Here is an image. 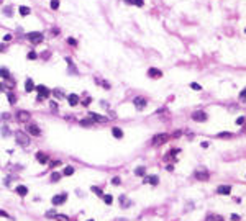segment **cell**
Returning <instances> with one entry per match:
<instances>
[{"instance_id": "obj_16", "label": "cell", "mask_w": 246, "mask_h": 221, "mask_svg": "<svg viewBox=\"0 0 246 221\" xmlns=\"http://www.w3.org/2000/svg\"><path fill=\"white\" fill-rule=\"evenodd\" d=\"M7 100L10 105H15L16 102H18V95H16L13 90H7Z\"/></svg>"}, {"instance_id": "obj_14", "label": "cell", "mask_w": 246, "mask_h": 221, "mask_svg": "<svg viewBox=\"0 0 246 221\" xmlns=\"http://www.w3.org/2000/svg\"><path fill=\"white\" fill-rule=\"evenodd\" d=\"M144 183H149V185H153V187H156L159 183V177L158 175H144V180H143Z\"/></svg>"}, {"instance_id": "obj_51", "label": "cell", "mask_w": 246, "mask_h": 221, "mask_svg": "<svg viewBox=\"0 0 246 221\" xmlns=\"http://www.w3.org/2000/svg\"><path fill=\"white\" fill-rule=\"evenodd\" d=\"M245 116H240V118H236V125H243V123H245Z\"/></svg>"}, {"instance_id": "obj_32", "label": "cell", "mask_w": 246, "mask_h": 221, "mask_svg": "<svg viewBox=\"0 0 246 221\" xmlns=\"http://www.w3.org/2000/svg\"><path fill=\"white\" fill-rule=\"evenodd\" d=\"M102 200H104V203H107V205H112V203H113V197H112L110 193H104Z\"/></svg>"}, {"instance_id": "obj_19", "label": "cell", "mask_w": 246, "mask_h": 221, "mask_svg": "<svg viewBox=\"0 0 246 221\" xmlns=\"http://www.w3.org/2000/svg\"><path fill=\"white\" fill-rule=\"evenodd\" d=\"M217 193L218 195H230L231 187L230 185H218V187H217Z\"/></svg>"}, {"instance_id": "obj_5", "label": "cell", "mask_w": 246, "mask_h": 221, "mask_svg": "<svg viewBox=\"0 0 246 221\" xmlns=\"http://www.w3.org/2000/svg\"><path fill=\"white\" fill-rule=\"evenodd\" d=\"M67 197H69V195L66 193V192L58 193V195H54L53 198H51V203H53L54 208H56V206H59V205H64V203L67 202Z\"/></svg>"}, {"instance_id": "obj_23", "label": "cell", "mask_w": 246, "mask_h": 221, "mask_svg": "<svg viewBox=\"0 0 246 221\" xmlns=\"http://www.w3.org/2000/svg\"><path fill=\"white\" fill-rule=\"evenodd\" d=\"M0 79H4V80L12 79V74H10V71L7 67H0Z\"/></svg>"}, {"instance_id": "obj_42", "label": "cell", "mask_w": 246, "mask_h": 221, "mask_svg": "<svg viewBox=\"0 0 246 221\" xmlns=\"http://www.w3.org/2000/svg\"><path fill=\"white\" fill-rule=\"evenodd\" d=\"M120 183H122V179H120V177H113V179H112V185H115V187H118Z\"/></svg>"}, {"instance_id": "obj_57", "label": "cell", "mask_w": 246, "mask_h": 221, "mask_svg": "<svg viewBox=\"0 0 246 221\" xmlns=\"http://www.w3.org/2000/svg\"><path fill=\"white\" fill-rule=\"evenodd\" d=\"M172 136H174V138H179V136H181V131H176V133H174Z\"/></svg>"}, {"instance_id": "obj_45", "label": "cell", "mask_w": 246, "mask_h": 221, "mask_svg": "<svg viewBox=\"0 0 246 221\" xmlns=\"http://www.w3.org/2000/svg\"><path fill=\"white\" fill-rule=\"evenodd\" d=\"M2 136H10V130H8V126H4V128H2Z\"/></svg>"}, {"instance_id": "obj_46", "label": "cell", "mask_w": 246, "mask_h": 221, "mask_svg": "<svg viewBox=\"0 0 246 221\" xmlns=\"http://www.w3.org/2000/svg\"><path fill=\"white\" fill-rule=\"evenodd\" d=\"M67 44H71V46L76 48V46H77V39L76 38H67Z\"/></svg>"}, {"instance_id": "obj_47", "label": "cell", "mask_w": 246, "mask_h": 221, "mask_svg": "<svg viewBox=\"0 0 246 221\" xmlns=\"http://www.w3.org/2000/svg\"><path fill=\"white\" fill-rule=\"evenodd\" d=\"M217 136H218V138H231V133H228V131H223V133H218Z\"/></svg>"}, {"instance_id": "obj_30", "label": "cell", "mask_w": 246, "mask_h": 221, "mask_svg": "<svg viewBox=\"0 0 246 221\" xmlns=\"http://www.w3.org/2000/svg\"><path fill=\"white\" fill-rule=\"evenodd\" d=\"M51 93H53L54 97L58 100H61V98H64V92L61 90V88H54V90H51Z\"/></svg>"}, {"instance_id": "obj_38", "label": "cell", "mask_w": 246, "mask_h": 221, "mask_svg": "<svg viewBox=\"0 0 246 221\" xmlns=\"http://www.w3.org/2000/svg\"><path fill=\"white\" fill-rule=\"evenodd\" d=\"M81 103H82V107H89V105L92 103V98H90V97H85L84 100H81Z\"/></svg>"}, {"instance_id": "obj_25", "label": "cell", "mask_w": 246, "mask_h": 221, "mask_svg": "<svg viewBox=\"0 0 246 221\" xmlns=\"http://www.w3.org/2000/svg\"><path fill=\"white\" fill-rule=\"evenodd\" d=\"M79 125H81V126H84V128H92V126L95 125V123H94L92 120H90V118L87 116V118H82L81 121H79Z\"/></svg>"}, {"instance_id": "obj_7", "label": "cell", "mask_w": 246, "mask_h": 221, "mask_svg": "<svg viewBox=\"0 0 246 221\" xmlns=\"http://www.w3.org/2000/svg\"><path fill=\"white\" fill-rule=\"evenodd\" d=\"M35 90L38 92V95H39V97H43L44 100H46V98H49V95H51V90L46 87V85H36V87H35Z\"/></svg>"}, {"instance_id": "obj_20", "label": "cell", "mask_w": 246, "mask_h": 221, "mask_svg": "<svg viewBox=\"0 0 246 221\" xmlns=\"http://www.w3.org/2000/svg\"><path fill=\"white\" fill-rule=\"evenodd\" d=\"M35 82H33V79H30V77H28L26 80H25V92H26V93H30V92H33L35 90Z\"/></svg>"}, {"instance_id": "obj_8", "label": "cell", "mask_w": 246, "mask_h": 221, "mask_svg": "<svg viewBox=\"0 0 246 221\" xmlns=\"http://www.w3.org/2000/svg\"><path fill=\"white\" fill-rule=\"evenodd\" d=\"M207 113L205 111H202V110H197V111H194L192 113V120L194 121H199V123H204V121H207Z\"/></svg>"}, {"instance_id": "obj_36", "label": "cell", "mask_w": 246, "mask_h": 221, "mask_svg": "<svg viewBox=\"0 0 246 221\" xmlns=\"http://www.w3.org/2000/svg\"><path fill=\"white\" fill-rule=\"evenodd\" d=\"M4 13L7 16H13V8L10 7V5H8V7H4Z\"/></svg>"}, {"instance_id": "obj_61", "label": "cell", "mask_w": 246, "mask_h": 221, "mask_svg": "<svg viewBox=\"0 0 246 221\" xmlns=\"http://www.w3.org/2000/svg\"><path fill=\"white\" fill-rule=\"evenodd\" d=\"M245 33H246V30H245Z\"/></svg>"}, {"instance_id": "obj_33", "label": "cell", "mask_w": 246, "mask_h": 221, "mask_svg": "<svg viewBox=\"0 0 246 221\" xmlns=\"http://www.w3.org/2000/svg\"><path fill=\"white\" fill-rule=\"evenodd\" d=\"M61 177H62V174H59V172H53V174H51V182H59V180H61Z\"/></svg>"}, {"instance_id": "obj_21", "label": "cell", "mask_w": 246, "mask_h": 221, "mask_svg": "<svg viewBox=\"0 0 246 221\" xmlns=\"http://www.w3.org/2000/svg\"><path fill=\"white\" fill-rule=\"evenodd\" d=\"M66 62H67V66H69L67 72H71V74H74V76H77V74H79V71L76 69V66H74L72 59H71V57H66Z\"/></svg>"}, {"instance_id": "obj_41", "label": "cell", "mask_w": 246, "mask_h": 221, "mask_svg": "<svg viewBox=\"0 0 246 221\" xmlns=\"http://www.w3.org/2000/svg\"><path fill=\"white\" fill-rule=\"evenodd\" d=\"M100 85H102V87L105 88V90H110V82H107V80H100Z\"/></svg>"}, {"instance_id": "obj_52", "label": "cell", "mask_w": 246, "mask_h": 221, "mask_svg": "<svg viewBox=\"0 0 246 221\" xmlns=\"http://www.w3.org/2000/svg\"><path fill=\"white\" fill-rule=\"evenodd\" d=\"M4 41H5V43L12 41V34H5V36H4Z\"/></svg>"}, {"instance_id": "obj_27", "label": "cell", "mask_w": 246, "mask_h": 221, "mask_svg": "<svg viewBox=\"0 0 246 221\" xmlns=\"http://www.w3.org/2000/svg\"><path fill=\"white\" fill-rule=\"evenodd\" d=\"M135 175L136 177H144L146 175V167L144 165H139V167L135 169Z\"/></svg>"}, {"instance_id": "obj_26", "label": "cell", "mask_w": 246, "mask_h": 221, "mask_svg": "<svg viewBox=\"0 0 246 221\" xmlns=\"http://www.w3.org/2000/svg\"><path fill=\"white\" fill-rule=\"evenodd\" d=\"M76 172V169L72 167V165H66L64 169H62V175H66V177H71Z\"/></svg>"}, {"instance_id": "obj_40", "label": "cell", "mask_w": 246, "mask_h": 221, "mask_svg": "<svg viewBox=\"0 0 246 221\" xmlns=\"http://www.w3.org/2000/svg\"><path fill=\"white\" fill-rule=\"evenodd\" d=\"M49 107H51V110H53V111H58V110H59V105H58V102H53V100H51V102H49Z\"/></svg>"}, {"instance_id": "obj_54", "label": "cell", "mask_w": 246, "mask_h": 221, "mask_svg": "<svg viewBox=\"0 0 246 221\" xmlns=\"http://www.w3.org/2000/svg\"><path fill=\"white\" fill-rule=\"evenodd\" d=\"M231 220H233V221H240L241 218H240L238 215H235V213H233V215H231Z\"/></svg>"}, {"instance_id": "obj_3", "label": "cell", "mask_w": 246, "mask_h": 221, "mask_svg": "<svg viewBox=\"0 0 246 221\" xmlns=\"http://www.w3.org/2000/svg\"><path fill=\"white\" fill-rule=\"evenodd\" d=\"M15 120L18 123H30L31 113H30V111H26V110H18L15 113Z\"/></svg>"}, {"instance_id": "obj_9", "label": "cell", "mask_w": 246, "mask_h": 221, "mask_svg": "<svg viewBox=\"0 0 246 221\" xmlns=\"http://www.w3.org/2000/svg\"><path fill=\"white\" fill-rule=\"evenodd\" d=\"M169 139V136L166 133H161V134H156V136L153 138V146H161V144H164L166 141Z\"/></svg>"}, {"instance_id": "obj_28", "label": "cell", "mask_w": 246, "mask_h": 221, "mask_svg": "<svg viewBox=\"0 0 246 221\" xmlns=\"http://www.w3.org/2000/svg\"><path fill=\"white\" fill-rule=\"evenodd\" d=\"M56 215H58L56 208H51V210H46V211H44V216L49 218V220H56Z\"/></svg>"}, {"instance_id": "obj_55", "label": "cell", "mask_w": 246, "mask_h": 221, "mask_svg": "<svg viewBox=\"0 0 246 221\" xmlns=\"http://www.w3.org/2000/svg\"><path fill=\"white\" fill-rule=\"evenodd\" d=\"M5 51H7V46L0 43V53H5Z\"/></svg>"}, {"instance_id": "obj_2", "label": "cell", "mask_w": 246, "mask_h": 221, "mask_svg": "<svg viewBox=\"0 0 246 221\" xmlns=\"http://www.w3.org/2000/svg\"><path fill=\"white\" fill-rule=\"evenodd\" d=\"M25 38H26L31 44H39V43L44 41V34H43L41 31H30V33H26Z\"/></svg>"}, {"instance_id": "obj_48", "label": "cell", "mask_w": 246, "mask_h": 221, "mask_svg": "<svg viewBox=\"0 0 246 221\" xmlns=\"http://www.w3.org/2000/svg\"><path fill=\"white\" fill-rule=\"evenodd\" d=\"M0 118H2V120H5V121H8V120L12 118V116H10V113H7V111H5V113H2V115H0Z\"/></svg>"}, {"instance_id": "obj_18", "label": "cell", "mask_w": 246, "mask_h": 221, "mask_svg": "<svg viewBox=\"0 0 246 221\" xmlns=\"http://www.w3.org/2000/svg\"><path fill=\"white\" fill-rule=\"evenodd\" d=\"M118 202H120V205H122L123 208H130V206L133 205V202H131L130 198H127V195H120Z\"/></svg>"}, {"instance_id": "obj_58", "label": "cell", "mask_w": 246, "mask_h": 221, "mask_svg": "<svg viewBox=\"0 0 246 221\" xmlns=\"http://www.w3.org/2000/svg\"><path fill=\"white\" fill-rule=\"evenodd\" d=\"M87 221H95V220H87Z\"/></svg>"}, {"instance_id": "obj_37", "label": "cell", "mask_w": 246, "mask_h": 221, "mask_svg": "<svg viewBox=\"0 0 246 221\" xmlns=\"http://www.w3.org/2000/svg\"><path fill=\"white\" fill-rule=\"evenodd\" d=\"M0 218H7V220H12L13 221V216H12V215H8L5 210H0Z\"/></svg>"}, {"instance_id": "obj_17", "label": "cell", "mask_w": 246, "mask_h": 221, "mask_svg": "<svg viewBox=\"0 0 246 221\" xmlns=\"http://www.w3.org/2000/svg\"><path fill=\"white\" fill-rule=\"evenodd\" d=\"M15 193H18L20 197H26V195L30 193V190H28L26 185H16V187H15Z\"/></svg>"}, {"instance_id": "obj_44", "label": "cell", "mask_w": 246, "mask_h": 221, "mask_svg": "<svg viewBox=\"0 0 246 221\" xmlns=\"http://www.w3.org/2000/svg\"><path fill=\"white\" fill-rule=\"evenodd\" d=\"M56 220H58V221H69V218H67V216H66V215H56Z\"/></svg>"}, {"instance_id": "obj_29", "label": "cell", "mask_w": 246, "mask_h": 221, "mask_svg": "<svg viewBox=\"0 0 246 221\" xmlns=\"http://www.w3.org/2000/svg\"><path fill=\"white\" fill-rule=\"evenodd\" d=\"M127 5H136V7H143L144 5V0H125Z\"/></svg>"}, {"instance_id": "obj_35", "label": "cell", "mask_w": 246, "mask_h": 221, "mask_svg": "<svg viewBox=\"0 0 246 221\" xmlns=\"http://www.w3.org/2000/svg\"><path fill=\"white\" fill-rule=\"evenodd\" d=\"M48 164H49V167H51V169H56L58 165H61L62 162H61L59 159H56V160H51V159H49V162H48Z\"/></svg>"}, {"instance_id": "obj_53", "label": "cell", "mask_w": 246, "mask_h": 221, "mask_svg": "<svg viewBox=\"0 0 246 221\" xmlns=\"http://www.w3.org/2000/svg\"><path fill=\"white\" fill-rule=\"evenodd\" d=\"M240 98H241V100H246V88L241 92V93H240Z\"/></svg>"}, {"instance_id": "obj_10", "label": "cell", "mask_w": 246, "mask_h": 221, "mask_svg": "<svg viewBox=\"0 0 246 221\" xmlns=\"http://www.w3.org/2000/svg\"><path fill=\"white\" fill-rule=\"evenodd\" d=\"M35 157H36V160H38V164H41V165H46L48 162H49V156H48L46 153H43V151H38V153L35 154Z\"/></svg>"}, {"instance_id": "obj_24", "label": "cell", "mask_w": 246, "mask_h": 221, "mask_svg": "<svg viewBox=\"0 0 246 221\" xmlns=\"http://www.w3.org/2000/svg\"><path fill=\"white\" fill-rule=\"evenodd\" d=\"M112 134H113V138H117V139H122L123 138V130L118 128V126H113V128H112Z\"/></svg>"}, {"instance_id": "obj_4", "label": "cell", "mask_w": 246, "mask_h": 221, "mask_svg": "<svg viewBox=\"0 0 246 221\" xmlns=\"http://www.w3.org/2000/svg\"><path fill=\"white\" fill-rule=\"evenodd\" d=\"M26 131L30 136H36V138H39L43 134V131H41V128H39L38 125H35V123H26Z\"/></svg>"}, {"instance_id": "obj_39", "label": "cell", "mask_w": 246, "mask_h": 221, "mask_svg": "<svg viewBox=\"0 0 246 221\" xmlns=\"http://www.w3.org/2000/svg\"><path fill=\"white\" fill-rule=\"evenodd\" d=\"M207 221H223V218L217 216V215H210V216H207Z\"/></svg>"}, {"instance_id": "obj_43", "label": "cell", "mask_w": 246, "mask_h": 221, "mask_svg": "<svg viewBox=\"0 0 246 221\" xmlns=\"http://www.w3.org/2000/svg\"><path fill=\"white\" fill-rule=\"evenodd\" d=\"M51 8H53V10H58L59 8V0H51Z\"/></svg>"}, {"instance_id": "obj_31", "label": "cell", "mask_w": 246, "mask_h": 221, "mask_svg": "<svg viewBox=\"0 0 246 221\" xmlns=\"http://www.w3.org/2000/svg\"><path fill=\"white\" fill-rule=\"evenodd\" d=\"M90 192H94V193H95L97 197H100V198L104 197V190H102L100 187H95V185H92V187H90Z\"/></svg>"}, {"instance_id": "obj_60", "label": "cell", "mask_w": 246, "mask_h": 221, "mask_svg": "<svg viewBox=\"0 0 246 221\" xmlns=\"http://www.w3.org/2000/svg\"><path fill=\"white\" fill-rule=\"evenodd\" d=\"M245 130H246V126H245Z\"/></svg>"}, {"instance_id": "obj_11", "label": "cell", "mask_w": 246, "mask_h": 221, "mask_svg": "<svg viewBox=\"0 0 246 221\" xmlns=\"http://www.w3.org/2000/svg\"><path fill=\"white\" fill-rule=\"evenodd\" d=\"M133 105H135L138 110H143V108L148 105V100L144 98V97H135V98H133Z\"/></svg>"}, {"instance_id": "obj_12", "label": "cell", "mask_w": 246, "mask_h": 221, "mask_svg": "<svg viewBox=\"0 0 246 221\" xmlns=\"http://www.w3.org/2000/svg\"><path fill=\"white\" fill-rule=\"evenodd\" d=\"M195 179L202 180V182H207V180L210 179V174H208V170H205V169H200V170H195Z\"/></svg>"}, {"instance_id": "obj_22", "label": "cell", "mask_w": 246, "mask_h": 221, "mask_svg": "<svg viewBox=\"0 0 246 221\" xmlns=\"http://www.w3.org/2000/svg\"><path fill=\"white\" fill-rule=\"evenodd\" d=\"M18 13H20V16H28V15H31V8L26 7V5H20Z\"/></svg>"}, {"instance_id": "obj_1", "label": "cell", "mask_w": 246, "mask_h": 221, "mask_svg": "<svg viewBox=\"0 0 246 221\" xmlns=\"http://www.w3.org/2000/svg\"><path fill=\"white\" fill-rule=\"evenodd\" d=\"M15 141H16V144L21 146V148H28V146L31 144V138L26 131L18 130V131H15Z\"/></svg>"}, {"instance_id": "obj_56", "label": "cell", "mask_w": 246, "mask_h": 221, "mask_svg": "<svg viewBox=\"0 0 246 221\" xmlns=\"http://www.w3.org/2000/svg\"><path fill=\"white\" fill-rule=\"evenodd\" d=\"M4 90H5V85L4 82H0V93H4Z\"/></svg>"}, {"instance_id": "obj_34", "label": "cell", "mask_w": 246, "mask_h": 221, "mask_svg": "<svg viewBox=\"0 0 246 221\" xmlns=\"http://www.w3.org/2000/svg\"><path fill=\"white\" fill-rule=\"evenodd\" d=\"M26 59H28V61H35V59H38V54H36L35 51H28Z\"/></svg>"}, {"instance_id": "obj_6", "label": "cell", "mask_w": 246, "mask_h": 221, "mask_svg": "<svg viewBox=\"0 0 246 221\" xmlns=\"http://www.w3.org/2000/svg\"><path fill=\"white\" fill-rule=\"evenodd\" d=\"M87 116H89L90 120H92L94 123H107V121H108V116L99 115V113H95V111H89V113H87Z\"/></svg>"}, {"instance_id": "obj_49", "label": "cell", "mask_w": 246, "mask_h": 221, "mask_svg": "<svg viewBox=\"0 0 246 221\" xmlns=\"http://www.w3.org/2000/svg\"><path fill=\"white\" fill-rule=\"evenodd\" d=\"M59 33H61V30H59V28H56V26H54L53 30H51V34H53V36H58Z\"/></svg>"}, {"instance_id": "obj_13", "label": "cell", "mask_w": 246, "mask_h": 221, "mask_svg": "<svg viewBox=\"0 0 246 221\" xmlns=\"http://www.w3.org/2000/svg\"><path fill=\"white\" fill-rule=\"evenodd\" d=\"M66 98H67V103H69L71 107H77L81 103V97L77 95V93H69Z\"/></svg>"}, {"instance_id": "obj_50", "label": "cell", "mask_w": 246, "mask_h": 221, "mask_svg": "<svg viewBox=\"0 0 246 221\" xmlns=\"http://www.w3.org/2000/svg\"><path fill=\"white\" fill-rule=\"evenodd\" d=\"M190 87H192V88H194V90H202V85L195 84V82H192V84H190Z\"/></svg>"}, {"instance_id": "obj_15", "label": "cell", "mask_w": 246, "mask_h": 221, "mask_svg": "<svg viewBox=\"0 0 246 221\" xmlns=\"http://www.w3.org/2000/svg\"><path fill=\"white\" fill-rule=\"evenodd\" d=\"M148 76H149L151 79H159V77H162V71H159V69H156V67H149L148 69Z\"/></svg>"}, {"instance_id": "obj_59", "label": "cell", "mask_w": 246, "mask_h": 221, "mask_svg": "<svg viewBox=\"0 0 246 221\" xmlns=\"http://www.w3.org/2000/svg\"><path fill=\"white\" fill-rule=\"evenodd\" d=\"M2 2H4V0H0V5H2Z\"/></svg>"}]
</instances>
